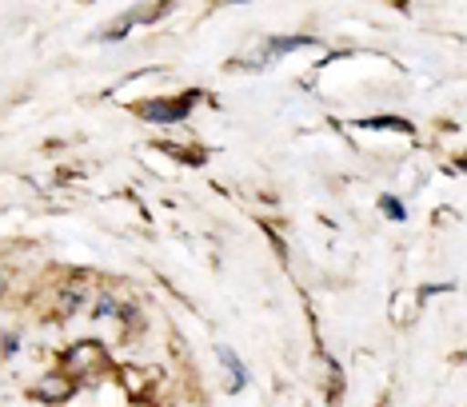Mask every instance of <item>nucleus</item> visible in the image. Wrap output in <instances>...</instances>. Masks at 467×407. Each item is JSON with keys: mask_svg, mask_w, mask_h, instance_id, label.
<instances>
[{"mask_svg": "<svg viewBox=\"0 0 467 407\" xmlns=\"http://www.w3.org/2000/svg\"><path fill=\"white\" fill-rule=\"evenodd\" d=\"M192 100H196V96H184V100H180L176 109H164V100H161V104H156V109H140V112L148 116V120L172 124V120H180V116H188V109H192Z\"/></svg>", "mask_w": 467, "mask_h": 407, "instance_id": "nucleus-1", "label": "nucleus"}, {"mask_svg": "<svg viewBox=\"0 0 467 407\" xmlns=\"http://www.w3.org/2000/svg\"><path fill=\"white\" fill-rule=\"evenodd\" d=\"M220 360H224V368L232 371V391H240V388H244V368H240V360L232 356L228 348H220Z\"/></svg>", "mask_w": 467, "mask_h": 407, "instance_id": "nucleus-2", "label": "nucleus"}]
</instances>
